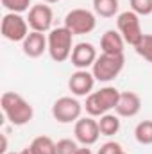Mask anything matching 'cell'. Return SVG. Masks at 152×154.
I'll list each match as a JSON object with an SVG mask.
<instances>
[{
    "mask_svg": "<svg viewBox=\"0 0 152 154\" xmlns=\"http://www.w3.org/2000/svg\"><path fill=\"white\" fill-rule=\"evenodd\" d=\"M0 108H2L5 118L13 125H16V127H22V125L29 124L32 120V116H34L32 106L20 93H14V91L2 93V97H0Z\"/></svg>",
    "mask_w": 152,
    "mask_h": 154,
    "instance_id": "6da1fadb",
    "label": "cell"
},
{
    "mask_svg": "<svg viewBox=\"0 0 152 154\" xmlns=\"http://www.w3.org/2000/svg\"><path fill=\"white\" fill-rule=\"evenodd\" d=\"M120 99V91L114 86H104L97 91H91L86 97L84 109L90 116H102L111 113V109L116 108V102Z\"/></svg>",
    "mask_w": 152,
    "mask_h": 154,
    "instance_id": "7a4b0ae2",
    "label": "cell"
},
{
    "mask_svg": "<svg viewBox=\"0 0 152 154\" xmlns=\"http://www.w3.org/2000/svg\"><path fill=\"white\" fill-rule=\"evenodd\" d=\"M48 56L52 57V61L56 63H65L66 59H70L72 50H74V34L72 31H68L65 25L52 29L48 32Z\"/></svg>",
    "mask_w": 152,
    "mask_h": 154,
    "instance_id": "3957f363",
    "label": "cell"
},
{
    "mask_svg": "<svg viewBox=\"0 0 152 154\" xmlns=\"http://www.w3.org/2000/svg\"><path fill=\"white\" fill-rule=\"evenodd\" d=\"M125 65V57L122 56H113V54H100L97 57V61L91 66V74L95 75L97 81L100 82H109L120 75V72L123 70Z\"/></svg>",
    "mask_w": 152,
    "mask_h": 154,
    "instance_id": "277c9868",
    "label": "cell"
},
{
    "mask_svg": "<svg viewBox=\"0 0 152 154\" xmlns=\"http://www.w3.org/2000/svg\"><path fill=\"white\" fill-rule=\"evenodd\" d=\"M116 31L122 34V38L125 39L127 45L136 47L140 43V39L143 38V31H141V22L140 16L134 11H123L116 16Z\"/></svg>",
    "mask_w": 152,
    "mask_h": 154,
    "instance_id": "5b68a950",
    "label": "cell"
},
{
    "mask_svg": "<svg viewBox=\"0 0 152 154\" xmlns=\"http://www.w3.org/2000/svg\"><path fill=\"white\" fill-rule=\"evenodd\" d=\"M65 27L72 31V34H90L97 27V16L90 9L77 7L66 13L65 16Z\"/></svg>",
    "mask_w": 152,
    "mask_h": 154,
    "instance_id": "8992f818",
    "label": "cell"
},
{
    "mask_svg": "<svg viewBox=\"0 0 152 154\" xmlns=\"http://www.w3.org/2000/svg\"><path fill=\"white\" fill-rule=\"evenodd\" d=\"M2 36L13 43L23 41L29 34V22L27 18H23L18 13H5L2 18V25H0Z\"/></svg>",
    "mask_w": 152,
    "mask_h": 154,
    "instance_id": "52a82bcc",
    "label": "cell"
},
{
    "mask_svg": "<svg viewBox=\"0 0 152 154\" xmlns=\"http://www.w3.org/2000/svg\"><path fill=\"white\" fill-rule=\"evenodd\" d=\"M82 104L75 97H59L52 104V116L59 124H72L77 122L82 115Z\"/></svg>",
    "mask_w": 152,
    "mask_h": 154,
    "instance_id": "ba28073f",
    "label": "cell"
},
{
    "mask_svg": "<svg viewBox=\"0 0 152 154\" xmlns=\"http://www.w3.org/2000/svg\"><path fill=\"white\" fill-rule=\"evenodd\" d=\"M74 134H75V140L81 145H84V147L95 145L99 142V138L102 136L100 129H99V120H95V116H90V115L81 116L75 122Z\"/></svg>",
    "mask_w": 152,
    "mask_h": 154,
    "instance_id": "9c48e42d",
    "label": "cell"
},
{
    "mask_svg": "<svg viewBox=\"0 0 152 154\" xmlns=\"http://www.w3.org/2000/svg\"><path fill=\"white\" fill-rule=\"evenodd\" d=\"M52 20H54V13L50 9V5L39 2L36 5H32L29 9V14H27V22H29V27L36 32H50L52 31Z\"/></svg>",
    "mask_w": 152,
    "mask_h": 154,
    "instance_id": "30bf717a",
    "label": "cell"
},
{
    "mask_svg": "<svg viewBox=\"0 0 152 154\" xmlns=\"http://www.w3.org/2000/svg\"><path fill=\"white\" fill-rule=\"evenodd\" d=\"M97 57H99L97 56V48L91 43H88V41H81V43H77L74 47L70 61H72V65L77 70H88V68L93 66Z\"/></svg>",
    "mask_w": 152,
    "mask_h": 154,
    "instance_id": "8fae6325",
    "label": "cell"
},
{
    "mask_svg": "<svg viewBox=\"0 0 152 154\" xmlns=\"http://www.w3.org/2000/svg\"><path fill=\"white\" fill-rule=\"evenodd\" d=\"M95 75L88 70H75L68 79V88L75 97H88L93 91L95 86Z\"/></svg>",
    "mask_w": 152,
    "mask_h": 154,
    "instance_id": "7c38bea8",
    "label": "cell"
},
{
    "mask_svg": "<svg viewBox=\"0 0 152 154\" xmlns=\"http://www.w3.org/2000/svg\"><path fill=\"white\" fill-rule=\"evenodd\" d=\"M141 109V99L134 91H120V99L116 102L114 113L120 118H132Z\"/></svg>",
    "mask_w": 152,
    "mask_h": 154,
    "instance_id": "4fadbf2b",
    "label": "cell"
},
{
    "mask_svg": "<svg viewBox=\"0 0 152 154\" xmlns=\"http://www.w3.org/2000/svg\"><path fill=\"white\" fill-rule=\"evenodd\" d=\"M22 50L25 56L36 59L39 56H43V52H48V39L43 32L31 31L27 34V38L22 41Z\"/></svg>",
    "mask_w": 152,
    "mask_h": 154,
    "instance_id": "5bb4252c",
    "label": "cell"
},
{
    "mask_svg": "<svg viewBox=\"0 0 152 154\" xmlns=\"http://www.w3.org/2000/svg\"><path fill=\"white\" fill-rule=\"evenodd\" d=\"M100 48H102V54L122 56L123 54V48H125V39L122 38V34L118 31L109 29L100 38Z\"/></svg>",
    "mask_w": 152,
    "mask_h": 154,
    "instance_id": "9a60e30c",
    "label": "cell"
},
{
    "mask_svg": "<svg viewBox=\"0 0 152 154\" xmlns=\"http://www.w3.org/2000/svg\"><path fill=\"white\" fill-rule=\"evenodd\" d=\"M99 129L102 136H114L120 131V116L116 113H106L99 116Z\"/></svg>",
    "mask_w": 152,
    "mask_h": 154,
    "instance_id": "2e32d148",
    "label": "cell"
},
{
    "mask_svg": "<svg viewBox=\"0 0 152 154\" xmlns=\"http://www.w3.org/2000/svg\"><path fill=\"white\" fill-rule=\"evenodd\" d=\"M118 9H120L118 0H93V11L97 16L113 18L114 14H118Z\"/></svg>",
    "mask_w": 152,
    "mask_h": 154,
    "instance_id": "e0dca14e",
    "label": "cell"
},
{
    "mask_svg": "<svg viewBox=\"0 0 152 154\" xmlns=\"http://www.w3.org/2000/svg\"><path fill=\"white\" fill-rule=\"evenodd\" d=\"M29 147L34 154H56V142L50 136H36Z\"/></svg>",
    "mask_w": 152,
    "mask_h": 154,
    "instance_id": "ac0fdd59",
    "label": "cell"
},
{
    "mask_svg": "<svg viewBox=\"0 0 152 154\" xmlns=\"http://www.w3.org/2000/svg\"><path fill=\"white\" fill-rule=\"evenodd\" d=\"M134 138L141 145H152V120H141L134 127Z\"/></svg>",
    "mask_w": 152,
    "mask_h": 154,
    "instance_id": "d6986e66",
    "label": "cell"
},
{
    "mask_svg": "<svg viewBox=\"0 0 152 154\" xmlns=\"http://www.w3.org/2000/svg\"><path fill=\"white\" fill-rule=\"evenodd\" d=\"M134 50L145 61L152 63V34H143V38L140 39V43L134 47Z\"/></svg>",
    "mask_w": 152,
    "mask_h": 154,
    "instance_id": "ffe728a7",
    "label": "cell"
},
{
    "mask_svg": "<svg viewBox=\"0 0 152 154\" xmlns=\"http://www.w3.org/2000/svg\"><path fill=\"white\" fill-rule=\"evenodd\" d=\"M0 2H2V7L7 9V13L22 14V13H25V11H29L32 7L31 0H0Z\"/></svg>",
    "mask_w": 152,
    "mask_h": 154,
    "instance_id": "44dd1931",
    "label": "cell"
},
{
    "mask_svg": "<svg viewBox=\"0 0 152 154\" xmlns=\"http://www.w3.org/2000/svg\"><path fill=\"white\" fill-rule=\"evenodd\" d=\"M131 11H134L138 16H149L152 14V0H129Z\"/></svg>",
    "mask_w": 152,
    "mask_h": 154,
    "instance_id": "7402d4cb",
    "label": "cell"
},
{
    "mask_svg": "<svg viewBox=\"0 0 152 154\" xmlns=\"http://www.w3.org/2000/svg\"><path fill=\"white\" fill-rule=\"evenodd\" d=\"M77 149V143L70 138H63L56 143V154H75Z\"/></svg>",
    "mask_w": 152,
    "mask_h": 154,
    "instance_id": "603a6c76",
    "label": "cell"
},
{
    "mask_svg": "<svg viewBox=\"0 0 152 154\" xmlns=\"http://www.w3.org/2000/svg\"><path fill=\"white\" fill-rule=\"evenodd\" d=\"M122 152H123V149L118 142H106V143L100 145L97 154H122Z\"/></svg>",
    "mask_w": 152,
    "mask_h": 154,
    "instance_id": "cb8c5ba5",
    "label": "cell"
},
{
    "mask_svg": "<svg viewBox=\"0 0 152 154\" xmlns=\"http://www.w3.org/2000/svg\"><path fill=\"white\" fill-rule=\"evenodd\" d=\"M0 152L2 154L7 152V138H5V134H2V149H0Z\"/></svg>",
    "mask_w": 152,
    "mask_h": 154,
    "instance_id": "d4e9b609",
    "label": "cell"
},
{
    "mask_svg": "<svg viewBox=\"0 0 152 154\" xmlns=\"http://www.w3.org/2000/svg\"><path fill=\"white\" fill-rule=\"evenodd\" d=\"M75 154H93V152H91V149H88V147H84V145H82V147H79V149H77Z\"/></svg>",
    "mask_w": 152,
    "mask_h": 154,
    "instance_id": "484cf974",
    "label": "cell"
},
{
    "mask_svg": "<svg viewBox=\"0 0 152 154\" xmlns=\"http://www.w3.org/2000/svg\"><path fill=\"white\" fill-rule=\"evenodd\" d=\"M20 154H34V152H32V149H31V147H25V149H22V151H20Z\"/></svg>",
    "mask_w": 152,
    "mask_h": 154,
    "instance_id": "4316f807",
    "label": "cell"
},
{
    "mask_svg": "<svg viewBox=\"0 0 152 154\" xmlns=\"http://www.w3.org/2000/svg\"><path fill=\"white\" fill-rule=\"evenodd\" d=\"M39 2H43V4H57L61 0H39Z\"/></svg>",
    "mask_w": 152,
    "mask_h": 154,
    "instance_id": "83f0119b",
    "label": "cell"
},
{
    "mask_svg": "<svg viewBox=\"0 0 152 154\" xmlns=\"http://www.w3.org/2000/svg\"><path fill=\"white\" fill-rule=\"evenodd\" d=\"M5 154H20V152H5Z\"/></svg>",
    "mask_w": 152,
    "mask_h": 154,
    "instance_id": "f1b7e54d",
    "label": "cell"
},
{
    "mask_svg": "<svg viewBox=\"0 0 152 154\" xmlns=\"http://www.w3.org/2000/svg\"><path fill=\"white\" fill-rule=\"evenodd\" d=\"M122 154H125V152H122Z\"/></svg>",
    "mask_w": 152,
    "mask_h": 154,
    "instance_id": "f546056e",
    "label": "cell"
}]
</instances>
